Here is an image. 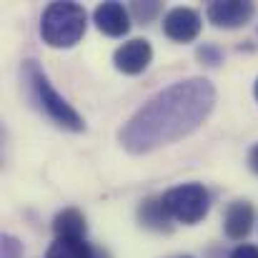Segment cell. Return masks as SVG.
Masks as SVG:
<instances>
[{"instance_id":"4","label":"cell","mask_w":258,"mask_h":258,"mask_svg":"<svg viewBox=\"0 0 258 258\" xmlns=\"http://www.w3.org/2000/svg\"><path fill=\"white\" fill-rule=\"evenodd\" d=\"M163 206L171 213L173 221L193 226L208 216L211 208V196L201 183H183L163 193Z\"/></svg>"},{"instance_id":"18","label":"cell","mask_w":258,"mask_h":258,"mask_svg":"<svg viewBox=\"0 0 258 258\" xmlns=\"http://www.w3.org/2000/svg\"><path fill=\"white\" fill-rule=\"evenodd\" d=\"M253 93H256V98H258V81H256V88H253Z\"/></svg>"},{"instance_id":"14","label":"cell","mask_w":258,"mask_h":258,"mask_svg":"<svg viewBox=\"0 0 258 258\" xmlns=\"http://www.w3.org/2000/svg\"><path fill=\"white\" fill-rule=\"evenodd\" d=\"M20 256H23V243L15 236L5 233L3 241H0V258H20Z\"/></svg>"},{"instance_id":"15","label":"cell","mask_w":258,"mask_h":258,"mask_svg":"<svg viewBox=\"0 0 258 258\" xmlns=\"http://www.w3.org/2000/svg\"><path fill=\"white\" fill-rule=\"evenodd\" d=\"M198 58H201L203 63H208V66H216V63H221V53H218L216 48H211V45H203V48L198 50Z\"/></svg>"},{"instance_id":"12","label":"cell","mask_w":258,"mask_h":258,"mask_svg":"<svg viewBox=\"0 0 258 258\" xmlns=\"http://www.w3.org/2000/svg\"><path fill=\"white\" fill-rule=\"evenodd\" d=\"M45 258H95V251L83 238H55Z\"/></svg>"},{"instance_id":"16","label":"cell","mask_w":258,"mask_h":258,"mask_svg":"<svg viewBox=\"0 0 258 258\" xmlns=\"http://www.w3.org/2000/svg\"><path fill=\"white\" fill-rule=\"evenodd\" d=\"M231 258H258V248H256V246H248V243H243V246L233 248Z\"/></svg>"},{"instance_id":"10","label":"cell","mask_w":258,"mask_h":258,"mask_svg":"<svg viewBox=\"0 0 258 258\" xmlns=\"http://www.w3.org/2000/svg\"><path fill=\"white\" fill-rule=\"evenodd\" d=\"M138 218L143 226L153 228V231H168L171 228V213L163 206V196L161 198H146L138 208Z\"/></svg>"},{"instance_id":"6","label":"cell","mask_w":258,"mask_h":258,"mask_svg":"<svg viewBox=\"0 0 258 258\" xmlns=\"http://www.w3.org/2000/svg\"><path fill=\"white\" fill-rule=\"evenodd\" d=\"M151 60H153V48H151V43H148L146 38H133V40L123 43V45L115 50V55H113L115 68H118L120 73H125V76H138V73H143V71L151 66Z\"/></svg>"},{"instance_id":"2","label":"cell","mask_w":258,"mask_h":258,"mask_svg":"<svg viewBox=\"0 0 258 258\" xmlns=\"http://www.w3.org/2000/svg\"><path fill=\"white\" fill-rule=\"evenodd\" d=\"M23 81L28 86V93L33 98V103L60 128L68 131H86V123L81 118V113L53 88V83L48 81L45 71L35 63V60H25L23 63Z\"/></svg>"},{"instance_id":"7","label":"cell","mask_w":258,"mask_h":258,"mask_svg":"<svg viewBox=\"0 0 258 258\" xmlns=\"http://www.w3.org/2000/svg\"><path fill=\"white\" fill-rule=\"evenodd\" d=\"M163 33L175 43H190L201 33V15L193 8H173L163 18Z\"/></svg>"},{"instance_id":"17","label":"cell","mask_w":258,"mask_h":258,"mask_svg":"<svg viewBox=\"0 0 258 258\" xmlns=\"http://www.w3.org/2000/svg\"><path fill=\"white\" fill-rule=\"evenodd\" d=\"M248 166H251L253 173H258V143L251 148V153H248Z\"/></svg>"},{"instance_id":"9","label":"cell","mask_w":258,"mask_h":258,"mask_svg":"<svg viewBox=\"0 0 258 258\" xmlns=\"http://www.w3.org/2000/svg\"><path fill=\"white\" fill-rule=\"evenodd\" d=\"M251 223H253V208L248 201H233L228 208H226V216H223V228H226V236L233 238V241H241L251 233Z\"/></svg>"},{"instance_id":"11","label":"cell","mask_w":258,"mask_h":258,"mask_svg":"<svg viewBox=\"0 0 258 258\" xmlns=\"http://www.w3.org/2000/svg\"><path fill=\"white\" fill-rule=\"evenodd\" d=\"M53 231L58 238H83L88 231L86 216L78 208H66L55 216L53 221Z\"/></svg>"},{"instance_id":"5","label":"cell","mask_w":258,"mask_h":258,"mask_svg":"<svg viewBox=\"0 0 258 258\" xmlns=\"http://www.w3.org/2000/svg\"><path fill=\"white\" fill-rule=\"evenodd\" d=\"M253 3L243 0H211L206 8V15L218 28H241L253 18Z\"/></svg>"},{"instance_id":"1","label":"cell","mask_w":258,"mask_h":258,"mask_svg":"<svg viewBox=\"0 0 258 258\" xmlns=\"http://www.w3.org/2000/svg\"><path fill=\"white\" fill-rule=\"evenodd\" d=\"M216 105V88L206 78H188L156 93L118 133L128 153H151L190 136Z\"/></svg>"},{"instance_id":"19","label":"cell","mask_w":258,"mask_h":258,"mask_svg":"<svg viewBox=\"0 0 258 258\" xmlns=\"http://www.w3.org/2000/svg\"><path fill=\"white\" fill-rule=\"evenodd\" d=\"M180 258H190V256H180Z\"/></svg>"},{"instance_id":"8","label":"cell","mask_w":258,"mask_h":258,"mask_svg":"<svg viewBox=\"0 0 258 258\" xmlns=\"http://www.w3.org/2000/svg\"><path fill=\"white\" fill-rule=\"evenodd\" d=\"M93 20H95L98 30L105 33V35H110V38H120V35H125V33L131 30L128 10H125L120 3H115V0L98 5L95 13H93Z\"/></svg>"},{"instance_id":"3","label":"cell","mask_w":258,"mask_h":258,"mask_svg":"<svg viewBox=\"0 0 258 258\" xmlns=\"http://www.w3.org/2000/svg\"><path fill=\"white\" fill-rule=\"evenodd\" d=\"M88 28V15L78 3H50L40 18V35L50 48H73Z\"/></svg>"},{"instance_id":"13","label":"cell","mask_w":258,"mask_h":258,"mask_svg":"<svg viewBox=\"0 0 258 258\" xmlns=\"http://www.w3.org/2000/svg\"><path fill=\"white\" fill-rule=\"evenodd\" d=\"M161 13V3L158 0H151V3H133V15L143 23L153 20L156 15Z\"/></svg>"}]
</instances>
